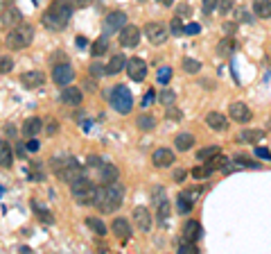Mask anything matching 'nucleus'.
<instances>
[{
  "mask_svg": "<svg viewBox=\"0 0 271 254\" xmlns=\"http://www.w3.org/2000/svg\"><path fill=\"white\" fill-rule=\"evenodd\" d=\"M75 7L70 5V0H52L50 7L43 11L41 23L45 30H52V32H61L66 25H68L70 16H73Z\"/></svg>",
  "mask_w": 271,
  "mask_h": 254,
  "instance_id": "1",
  "label": "nucleus"
},
{
  "mask_svg": "<svg viewBox=\"0 0 271 254\" xmlns=\"http://www.w3.org/2000/svg\"><path fill=\"white\" fill-rule=\"evenodd\" d=\"M124 202V186L120 182H111V184H104L102 189H97V198L93 202L100 213H113L122 206Z\"/></svg>",
  "mask_w": 271,
  "mask_h": 254,
  "instance_id": "2",
  "label": "nucleus"
},
{
  "mask_svg": "<svg viewBox=\"0 0 271 254\" xmlns=\"http://www.w3.org/2000/svg\"><path fill=\"white\" fill-rule=\"evenodd\" d=\"M70 193H73V198H75L77 204L88 206V204H93L95 198H97V186L93 184L90 179H86V177H81L79 175L75 182H70Z\"/></svg>",
  "mask_w": 271,
  "mask_h": 254,
  "instance_id": "3",
  "label": "nucleus"
},
{
  "mask_svg": "<svg viewBox=\"0 0 271 254\" xmlns=\"http://www.w3.org/2000/svg\"><path fill=\"white\" fill-rule=\"evenodd\" d=\"M34 41V27L32 25H16V27H11L9 32H7L5 37V46L9 50H23L27 48V46Z\"/></svg>",
  "mask_w": 271,
  "mask_h": 254,
  "instance_id": "4",
  "label": "nucleus"
},
{
  "mask_svg": "<svg viewBox=\"0 0 271 254\" xmlns=\"http://www.w3.org/2000/svg\"><path fill=\"white\" fill-rule=\"evenodd\" d=\"M52 170H54V175H57L61 182H75V179L81 175V166H79V161L77 159H73V157H66V159H54L52 161Z\"/></svg>",
  "mask_w": 271,
  "mask_h": 254,
  "instance_id": "5",
  "label": "nucleus"
},
{
  "mask_svg": "<svg viewBox=\"0 0 271 254\" xmlns=\"http://www.w3.org/2000/svg\"><path fill=\"white\" fill-rule=\"evenodd\" d=\"M111 107L116 109L117 114H131L133 109V96L131 91H129L124 84H116V87H111Z\"/></svg>",
  "mask_w": 271,
  "mask_h": 254,
  "instance_id": "6",
  "label": "nucleus"
},
{
  "mask_svg": "<svg viewBox=\"0 0 271 254\" xmlns=\"http://www.w3.org/2000/svg\"><path fill=\"white\" fill-rule=\"evenodd\" d=\"M143 34L149 39L152 46H163L165 41L170 39V27H165L163 23H158V21H152L143 27Z\"/></svg>",
  "mask_w": 271,
  "mask_h": 254,
  "instance_id": "7",
  "label": "nucleus"
},
{
  "mask_svg": "<svg viewBox=\"0 0 271 254\" xmlns=\"http://www.w3.org/2000/svg\"><path fill=\"white\" fill-rule=\"evenodd\" d=\"M140 34L143 30L136 25H124L120 32H117V39H120V46L122 48H136L140 44Z\"/></svg>",
  "mask_w": 271,
  "mask_h": 254,
  "instance_id": "8",
  "label": "nucleus"
},
{
  "mask_svg": "<svg viewBox=\"0 0 271 254\" xmlns=\"http://www.w3.org/2000/svg\"><path fill=\"white\" fill-rule=\"evenodd\" d=\"M124 70H127L129 80H133V82H143L145 77H147V64H145V59H140V57H131V59H127Z\"/></svg>",
  "mask_w": 271,
  "mask_h": 254,
  "instance_id": "9",
  "label": "nucleus"
},
{
  "mask_svg": "<svg viewBox=\"0 0 271 254\" xmlns=\"http://www.w3.org/2000/svg\"><path fill=\"white\" fill-rule=\"evenodd\" d=\"M127 25V14L124 11H111L104 16V32L107 34H116Z\"/></svg>",
  "mask_w": 271,
  "mask_h": 254,
  "instance_id": "10",
  "label": "nucleus"
},
{
  "mask_svg": "<svg viewBox=\"0 0 271 254\" xmlns=\"http://www.w3.org/2000/svg\"><path fill=\"white\" fill-rule=\"evenodd\" d=\"M73 77H75V70H73V66H70L68 61H64V64H57V66H54V70H52V80L57 82L59 87H68L70 82H73Z\"/></svg>",
  "mask_w": 271,
  "mask_h": 254,
  "instance_id": "11",
  "label": "nucleus"
},
{
  "mask_svg": "<svg viewBox=\"0 0 271 254\" xmlns=\"http://www.w3.org/2000/svg\"><path fill=\"white\" fill-rule=\"evenodd\" d=\"M131 216H133V222H136V227H138L140 232H149V229H152L154 218H152L149 209H145V206H136V209L131 211Z\"/></svg>",
  "mask_w": 271,
  "mask_h": 254,
  "instance_id": "12",
  "label": "nucleus"
},
{
  "mask_svg": "<svg viewBox=\"0 0 271 254\" xmlns=\"http://www.w3.org/2000/svg\"><path fill=\"white\" fill-rule=\"evenodd\" d=\"M174 161H176V154L170 148H158V150H154V154H152V163H154L156 168H167Z\"/></svg>",
  "mask_w": 271,
  "mask_h": 254,
  "instance_id": "13",
  "label": "nucleus"
},
{
  "mask_svg": "<svg viewBox=\"0 0 271 254\" xmlns=\"http://www.w3.org/2000/svg\"><path fill=\"white\" fill-rule=\"evenodd\" d=\"M21 84L27 89H39L45 84V75H43L41 70H27L21 75Z\"/></svg>",
  "mask_w": 271,
  "mask_h": 254,
  "instance_id": "14",
  "label": "nucleus"
},
{
  "mask_svg": "<svg viewBox=\"0 0 271 254\" xmlns=\"http://www.w3.org/2000/svg\"><path fill=\"white\" fill-rule=\"evenodd\" d=\"M229 114H231V118H233L235 123H249L251 116H253L251 114V109L246 107L244 102H233L229 107Z\"/></svg>",
  "mask_w": 271,
  "mask_h": 254,
  "instance_id": "15",
  "label": "nucleus"
},
{
  "mask_svg": "<svg viewBox=\"0 0 271 254\" xmlns=\"http://www.w3.org/2000/svg\"><path fill=\"white\" fill-rule=\"evenodd\" d=\"M100 179L104 184H111V182H117L120 179V168L111 161H104L100 166Z\"/></svg>",
  "mask_w": 271,
  "mask_h": 254,
  "instance_id": "16",
  "label": "nucleus"
},
{
  "mask_svg": "<svg viewBox=\"0 0 271 254\" xmlns=\"http://www.w3.org/2000/svg\"><path fill=\"white\" fill-rule=\"evenodd\" d=\"M206 125L213 132H226L229 130V120H226V116L224 114H219V111H210V114L206 116Z\"/></svg>",
  "mask_w": 271,
  "mask_h": 254,
  "instance_id": "17",
  "label": "nucleus"
},
{
  "mask_svg": "<svg viewBox=\"0 0 271 254\" xmlns=\"http://www.w3.org/2000/svg\"><path fill=\"white\" fill-rule=\"evenodd\" d=\"M111 232L116 234V238H120V241H129V236H131V225H129L124 218H113Z\"/></svg>",
  "mask_w": 271,
  "mask_h": 254,
  "instance_id": "18",
  "label": "nucleus"
},
{
  "mask_svg": "<svg viewBox=\"0 0 271 254\" xmlns=\"http://www.w3.org/2000/svg\"><path fill=\"white\" fill-rule=\"evenodd\" d=\"M61 100L70 107H79L81 100H84V93H81L79 87H66L64 93H61Z\"/></svg>",
  "mask_w": 271,
  "mask_h": 254,
  "instance_id": "19",
  "label": "nucleus"
},
{
  "mask_svg": "<svg viewBox=\"0 0 271 254\" xmlns=\"http://www.w3.org/2000/svg\"><path fill=\"white\" fill-rule=\"evenodd\" d=\"M23 23V16H21V11L16 9V7H9V9L2 11V18H0V25L2 27H16Z\"/></svg>",
  "mask_w": 271,
  "mask_h": 254,
  "instance_id": "20",
  "label": "nucleus"
},
{
  "mask_svg": "<svg viewBox=\"0 0 271 254\" xmlns=\"http://www.w3.org/2000/svg\"><path fill=\"white\" fill-rule=\"evenodd\" d=\"M41 132H43V120L37 118V116H32V118H27L25 123H23V134L30 136V139L41 134Z\"/></svg>",
  "mask_w": 271,
  "mask_h": 254,
  "instance_id": "21",
  "label": "nucleus"
},
{
  "mask_svg": "<svg viewBox=\"0 0 271 254\" xmlns=\"http://www.w3.org/2000/svg\"><path fill=\"white\" fill-rule=\"evenodd\" d=\"M199 236H201V225L197 220H188L183 225V238L186 241H192V243H197Z\"/></svg>",
  "mask_w": 271,
  "mask_h": 254,
  "instance_id": "22",
  "label": "nucleus"
},
{
  "mask_svg": "<svg viewBox=\"0 0 271 254\" xmlns=\"http://www.w3.org/2000/svg\"><path fill=\"white\" fill-rule=\"evenodd\" d=\"M192 146H194V136H192L190 132H181V134H176L174 148H176L179 152H188Z\"/></svg>",
  "mask_w": 271,
  "mask_h": 254,
  "instance_id": "23",
  "label": "nucleus"
},
{
  "mask_svg": "<svg viewBox=\"0 0 271 254\" xmlns=\"http://www.w3.org/2000/svg\"><path fill=\"white\" fill-rule=\"evenodd\" d=\"M124 64H127V59H124L122 52H117L111 57V61L107 64V75H117L120 70H124Z\"/></svg>",
  "mask_w": 271,
  "mask_h": 254,
  "instance_id": "24",
  "label": "nucleus"
},
{
  "mask_svg": "<svg viewBox=\"0 0 271 254\" xmlns=\"http://www.w3.org/2000/svg\"><path fill=\"white\" fill-rule=\"evenodd\" d=\"M192 206H194V200H190V195L183 191V193L176 198V211H179V213H183V216H188V213L192 211Z\"/></svg>",
  "mask_w": 271,
  "mask_h": 254,
  "instance_id": "25",
  "label": "nucleus"
},
{
  "mask_svg": "<svg viewBox=\"0 0 271 254\" xmlns=\"http://www.w3.org/2000/svg\"><path fill=\"white\" fill-rule=\"evenodd\" d=\"M253 11L260 18H271V0H253Z\"/></svg>",
  "mask_w": 271,
  "mask_h": 254,
  "instance_id": "26",
  "label": "nucleus"
},
{
  "mask_svg": "<svg viewBox=\"0 0 271 254\" xmlns=\"http://www.w3.org/2000/svg\"><path fill=\"white\" fill-rule=\"evenodd\" d=\"M14 163V152H11L9 143H0V166L2 168H11Z\"/></svg>",
  "mask_w": 271,
  "mask_h": 254,
  "instance_id": "27",
  "label": "nucleus"
},
{
  "mask_svg": "<svg viewBox=\"0 0 271 254\" xmlns=\"http://www.w3.org/2000/svg\"><path fill=\"white\" fill-rule=\"evenodd\" d=\"M239 141H244V143H260V141H265V130H244L239 134Z\"/></svg>",
  "mask_w": 271,
  "mask_h": 254,
  "instance_id": "28",
  "label": "nucleus"
},
{
  "mask_svg": "<svg viewBox=\"0 0 271 254\" xmlns=\"http://www.w3.org/2000/svg\"><path fill=\"white\" fill-rule=\"evenodd\" d=\"M136 125H138V130H143V132L154 130V127H156V116H152V114H140L138 118H136Z\"/></svg>",
  "mask_w": 271,
  "mask_h": 254,
  "instance_id": "29",
  "label": "nucleus"
},
{
  "mask_svg": "<svg viewBox=\"0 0 271 254\" xmlns=\"http://www.w3.org/2000/svg\"><path fill=\"white\" fill-rule=\"evenodd\" d=\"M86 227L93 229V232L100 234V236H104V234H107V225H104L100 218H95V216H88V218H86Z\"/></svg>",
  "mask_w": 271,
  "mask_h": 254,
  "instance_id": "30",
  "label": "nucleus"
},
{
  "mask_svg": "<svg viewBox=\"0 0 271 254\" xmlns=\"http://www.w3.org/2000/svg\"><path fill=\"white\" fill-rule=\"evenodd\" d=\"M107 48H109L107 37H102V39H97V41H93V46H90V54H93V57H102V54L107 52Z\"/></svg>",
  "mask_w": 271,
  "mask_h": 254,
  "instance_id": "31",
  "label": "nucleus"
},
{
  "mask_svg": "<svg viewBox=\"0 0 271 254\" xmlns=\"http://www.w3.org/2000/svg\"><path fill=\"white\" fill-rule=\"evenodd\" d=\"M210 173H213V168L208 166V163H206V166H194L190 170V177L192 179H206Z\"/></svg>",
  "mask_w": 271,
  "mask_h": 254,
  "instance_id": "32",
  "label": "nucleus"
},
{
  "mask_svg": "<svg viewBox=\"0 0 271 254\" xmlns=\"http://www.w3.org/2000/svg\"><path fill=\"white\" fill-rule=\"evenodd\" d=\"M183 70H186L188 75H197L199 70H201V64H199L197 59H190V57H186V59H183Z\"/></svg>",
  "mask_w": 271,
  "mask_h": 254,
  "instance_id": "33",
  "label": "nucleus"
},
{
  "mask_svg": "<svg viewBox=\"0 0 271 254\" xmlns=\"http://www.w3.org/2000/svg\"><path fill=\"white\" fill-rule=\"evenodd\" d=\"M170 211H172V204H170V202H167V200H158V211H156V216H158L160 222L167 220Z\"/></svg>",
  "mask_w": 271,
  "mask_h": 254,
  "instance_id": "34",
  "label": "nucleus"
},
{
  "mask_svg": "<svg viewBox=\"0 0 271 254\" xmlns=\"http://www.w3.org/2000/svg\"><path fill=\"white\" fill-rule=\"evenodd\" d=\"M170 34H172V37H183V34H186V27H183V23H181L179 16L172 18V23H170Z\"/></svg>",
  "mask_w": 271,
  "mask_h": 254,
  "instance_id": "35",
  "label": "nucleus"
},
{
  "mask_svg": "<svg viewBox=\"0 0 271 254\" xmlns=\"http://www.w3.org/2000/svg\"><path fill=\"white\" fill-rule=\"evenodd\" d=\"M219 152V148L217 146H210V148H203V150H199L197 152V159L199 161H206V159H213L215 154Z\"/></svg>",
  "mask_w": 271,
  "mask_h": 254,
  "instance_id": "36",
  "label": "nucleus"
},
{
  "mask_svg": "<svg viewBox=\"0 0 271 254\" xmlns=\"http://www.w3.org/2000/svg\"><path fill=\"white\" fill-rule=\"evenodd\" d=\"M11 68H14V59H11L9 54H0V75L9 73Z\"/></svg>",
  "mask_w": 271,
  "mask_h": 254,
  "instance_id": "37",
  "label": "nucleus"
},
{
  "mask_svg": "<svg viewBox=\"0 0 271 254\" xmlns=\"http://www.w3.org/2000/svg\"><path fill=\"white\" fill-rule=\"evenodd\" d=\"M158 100L165 104V107H167V104H174L176 93L172 91V89H163V91H160V96H158Z\"/></svg>",
  "mask_w": 271,
  "mask_h": 254,
  "instance_id": "38",
  "label": "nucleus"
},
{
  "mask_svg": "<svg viewBox=\"0 0 271 254\" xmlns=\"http://www.w3.org/2000/svg\"><path fill=\"white\" fill-rule=\"evenodd\" d=\"M156 80H158V84H167V82L172 80V68L170 66H163V68H158V75H156Z\"/></svg>",
  "mask_w": 271,
  "mask_h": 254,
  "instance_id": "39",
  "label": "nucleus"
},
{
  "mask_svg": "<svg viewBox=\"0 0 271 254\" xmlns=\"http://www.w3.org/2000/svg\"><path fill=\"white\" fill-rule=\"evenodd\" d=\"M208 161H210L208 166H210V168L215 170V168H224V166H226V163H229V159H226L224 154H219V152H217V154H215L213 159H208Z\"/></svg>",
  "mask_w": 271,
  "mask_h": 254,
  "instance_id": "40",
  "label": "nucleus"
},
{
  "mask_svg": "<svg viewBox=\"0 0 271 254\" xmlns=\"http://www.w3.org/2000/svg\"><path fill=\"white\" fill-rule=\"evenodd\" d=\"M233 7H235V0H219V2H217V9L222 11L224 16H226V14H229Z\"/></svg>",
  "mask_w": 271,
  "mask_h": 254,
  "instance_id": "41",
  "label": "nucleus"
},
{
  "mask_svg": "<svg viewBox=\"0 0 271 254\" xmlns=\"http://www.w3.org/2000/svg\"><path fill=\"white\" fill-rule=\"evenodd\" d=\"M90 75H93V77H102V75H107V66H102V64H97V61H95V64H90Z\"/></svg>",
  "mask_w": 271,
  "mask_h": 254,
  "instance_id": "42",
  "label": "nucleus"
},
{
  "mask_svg": "<svg viewBox=\"0 0 271 254\" xmlns=\"http://www.w3.org/2000/svg\"><path fill=\"white\" fill-rule=\"evenodd\" d=\"M217 50H219V52H222V54L231 52V50H233V41H231V37H229V39H224L222 44L217 46Z\"/></svg>",
  "mask_w": 271,
  "mask_h": 254,
  "instance_id": "43",
  "label": "nucleus"
},
{
  "mask_svg": "<svg viewBox=\"0 0 271 254\" xmlns=\"http://www.w3.org/2000/svg\"><path fill=\"white\" fill-rule=\"evenodd\" d=\"M165 116L170 120H179L181 118V111L176 107H172V104H167V109H165Z\"/></svg>",
  "mask_w": 271,
  "mask_h": 254,
  "instance_id": "44",
  "label": "nucleus"
},
{
  "mask_svg": "<svg viewBox=\"0 0 271 254\" xmlns=\"http://www.w3.org/2000/svg\"><path fill=\"white\" fill-rule=\"evenodd\" d=\"M217 2H219V0H201V7H203V11H206V14H210V11H215V9H217Z\"/></svg>",
  "mask_w": 271,
  "mask_h": 254,
  "instance_id": "45",
  "label": "nucleus"
},
{
  "mask_svg": "<svg viewBox=\"0 0 271 254\" xmlns=\"http://www.w3.org/2000/svg\"><path fill=\"white\" fill-rule=\"evenodd\" d=\"M188 14H190V5H188V2H181V5L176 7V16L183 18V16H188Z\"/></svg>",
  "mask_w": 271,
  "mask_h": 254,
  "instance_id": "46",
  "label": "nucleus"
},
{
  "mask_svg": "<svg viewBox=\"0 0 271 254\" xmlns=\"http://www.w3.org/2000/svg\"><path fill=\"white\" fill-rule=\"evenodd\" d=\"M224 34H226V37H233L235 34V30H237V23H224Z\"/></svg>",
  "mask_w": 271,
  "mask_h": 254,
  "instance_id": "47",
  "label": "nucleus"
},
{
  "mask_svg": "<svg viewBox=\"0 0 271 254\" xmlns=\"http://www.w3.org/2000/svg\"><path fill=\"white\" fill-rule=\"evenodd\" d=\"M235 163H239V166H251V168H255V166H258V163H255V161H251L249 157H242V154H239V157H235Z\"/></svg>",
  "mask_w": 271,
  "mask_h": 254,
  "instance_id": "48",
  "label": "nucleus"
},
{
  "mask_svg": "<svg viewBox=\"0 0 271 254\" xmlns=\"http://www.w3.org/2000/svg\"><path fill=\"white\" fill-rule=\"evenodd\" d=\"M188 175H190V173H188V170L179 168V170H174V182H179V184H181V182H186V177H188Z\"/></svg>",
  "mask_w": 271,
  "mask_h": 254,
  "instance_id": "49",
  "label": "nucleus"
},
{
  "mask_svg": "<svg viewBox=\"0 0 271 254\" xmlns=\"http://www.w3.org/2000/svg\"><path fill=\"white\" fill-rule=\"evenodd\" d=\"M93 0H70V5L75 7V9H81V7H88Z\"/></svg>",
  "mask_w": 271,
  "mask_h": 254,
  "instance_id": "50",
  "label": "nucleus"
},
{
  "mask_svg": "<svg viewBox=\"0 0 271 254\" xmlns=\"http://www.w3.org/2000/svg\"><path fill=\"white\" fill-rule=\"evenodd\" d=\"M52 61H54V66H57V64H64V61H68V57H66V52H54L52 54Z\"/></svg>",
  "mask_w": 271,
  "mask_h": 254,
  "instance_id": "51",
  "label": "nucleus"
},
{
  "mask_svg": "<svg viewBox=\"0 0 271 254\" xmlns=\"http://www.w3.org/2000/svg\"><path fill=\"white\" fill-rule=\"evenodd\" d=\"M39 148H41V143L37 141V136H32V139L27 141V150H32V152H37Z\"/></svg>",
  "mask_w": 271,
  "mask_h": 254,
  "instance_id": "52",
  "label": "nucleus"
},
{
  "mask_svg": "<svg viewBox=\"0 0 271 254\" xmlns=\"http://www.w3.org/2000/svg\"><path fill=\"white\" fill-rule=\"evenodd\" d=\"M255 154H258L260 159H267V161L271 159V152H269V150H265V148H258V150H255Z\"/></svg>",
  "mask_w": 271,
  "mask_h": 254,
  "instance_id": "53",
  "label": "nucleus"
},
{
  "mask_svg": "<svg viewBox=\"0 0 271 254\" xmlns=\"http://www.w3.org/2000/svg\"><path fill=\"white\" fill-rule=\"evenodd\" d=\"M201 27H199V23H190V25H186V34H197Z\"/></svg>",
  "mask_w": 271,
  "mask_h": 254,
  "instance_id": "54",
  "label": "nucleus"
},
{
  "mask_svg": "<svg viewBox=\"0 0 271 254\" xmlns=\"http://www.w3.org/2000/svg\"><path fill=\"white\" fill-rule=\"evenodd\" d=\"M154 98H156V96H154V89H152V91H147V96H145V100H143V107H149Z\"/></svg>",
  "mask_w": 271,
  "mask_h": 254,
  "instance_id": "55",
  "label": "nucleus"
},
{
  "mask_svg": "<svg viewBox=\"0 0 271 254\" xmlns=\"http://www.w3.org/2000/svg\"><path fill=\"white\" fill-rule=\"evenodd\" d=\"M57 132H59V123L57 120H50L48 123V134H57Z\"/></svg>",
  "mask_w": 271,
  "mask_h": 254,
  "instance_id": "56",
  "label": "nucleus"
},
{
  "mask_svg": "<svg viewBox=\"0 0 271 254\" xmlns=\"http://www.w3.org/2000/svg\"><path fill=\"white\" fill-rule=\"evenodd\" d=\"M186 193H188V195H190V200H197V195H199V193H201V189H199V186H194V189H188V191H186Z\"/></svg>",
  "mask_w": 271,
  "mask_h": 254,
  "instance_id": "57",
  "label": "nucleus"
},
{
  "mask_svg": "<svg viewBox=\"0 0 271 254\" xmlns=\"http://www.w3.org/2000/svg\"><path fill=\"white\" fill-rule=\"evenodd\" d=\"M5 132H7V136H14V134H16V130H14L11 125H5Z\"/></svg>",
  "mask_w": 271,
  "mask_h": 254,
  "instance_id": "58",
  "label": "nucleus"
},
{
  "mask_svg": "<svg viewBox=\"0 0 271 254\" xmlns=\"http://www.w3.org/2000/svg\"><path fill=\"white\" fill-rule=\"evenodd\" d=\"M156 2H158V5H163V7H172V2H174V0H156Z\"/></svg>",
  "mask_w": 271,
  "mask_h": 254,
  "instance_id": "59",
  "label": "nucleus"
},
{
  "mask_svg": "<svg viewBox=\"0 0 271 254\" xmlns=\"http://www.w3.org/2000/svg\"><path fill=\"white\" fill-rule=\"evenodd\" d=\"M88 41H86V37H77V46H86Z\"/></svg>",
  "mask_w": 271,
  "mask_h": 254,
  "instance_id": "60",
  "label": "nucleus"
},
{
  "mask_svg": "<svg viewBox=\"0 0 271 254\" xmlns=\"http://www.w3.org/2000/svg\"><path fill=\"white\" fill-rule=\"evenodd\" d=\"M269 127H271V118H269Z\"/></svg>",
  "mask_w": 271,
  "mask_h": 254,
  "instance_id": "61",
  "label": "nucleus"
},
{
  "mask_svg": "<svg viewBox=\"0 0 271 254\" xmlns=\"http://www.w3.org/2000/svg\"><path fill=\"white\" fill-rule=\"evenodd\" d=\"M269 52H271V50H269Z\"/></svg>",
  "mask_w": 271,
  "mask_h": 254,
  "instance_id": "62",
  "label": "nucleus"
}]
</instances>
